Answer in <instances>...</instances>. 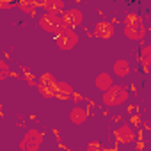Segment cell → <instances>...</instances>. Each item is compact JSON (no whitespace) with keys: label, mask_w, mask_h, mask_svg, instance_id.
<instances>
[{"label":"cell","mask_w":151,"mask_h":151,"mask_svg":"<svg viewBox=\"0 0 151 151\" xmlns=\"http://www.w3.org/2000/svg\"><path fill=\"white\" fill-rule=\"evenodd\" d=\"M123 32L130 41L135 43H144L146 36H147V25L144 22V18L137 13H128L124 16L123 22Z\"/></svg>","instance_id":"obj_1"},{"label":"cell","mask_w":151,"mask_h":151,"mask_svg":"<svg viewBox=\"0 0 151 151\" xmlns=\"http://www.w3.org/2000/svg\"><path fill=\"white\" fill-rule=\"evenodd\" d=\"M130 100V91L124 87V86H112L109 91H105L101 94V105L103 107H109V109H114V107H121L124 105L126 101Z\"/></svg>","instance_id":"obj_2"},{"label":"cell","mask_w":151,"mask_h":151,"mask_svg":"<svg viewBox=\"0 0 151 151\" xmlns=\"http://www.w3.org/2000/svg\"><path fill=\"white\" fill-rule=\"evenodd\" d=\"M45 142V133L39 128H29L22 140H20V151H39Z\"/></svg>","instance_id":"obj_3"},{"label":"cell","mask_w":151,"mask_h":151,"mask_svg":"<svg viewBox=\"0 0 151 151\" xmlns=\"http://www.w3.org/2000/svg\"><path fill=\"white\" fill-rule=\"evenodd\" d=\"M37 27H39L43 32L52 34L53 37L64 29L60 16H57V14H50V13H41V14L37 16Z\"/></svg>","instance_id":"obj_4"},{"label":"cell","mask_w":151,"mask_h":151,"mask_svg":"<svg viewBox=\"0 0 151 151\" xmlns=\"http://www.w3.org/2000/svg\"><path fill=\"white\" fill-rule=\"evenodd\" d=\"M78 41H80V36H78V32L75 30V29H62V30L55 36V45H57V48L62 50V52L73 50L75 46L78 45Z\"/></svg>","instance_id":"obj_5"},{"label":"cell","mask_w":151,"mask_h":151,"mask_svg":"<svg viewBox=\"0 0 151 151\" xmlns=\"http://www.w3.org/2000/svg\"><path fill=\"white\" fill-rule=\"evenodd\" d=\"M60 20H62L64 29H75V27H80V25L84 23V13H82V9H78L77 6L66 7L64 13L60 14Z\"/></svg>","instance_id":"obj_6"},{"label":"cell","mask_w":151,"mask_h":151,"mask_svg":"<svg viewBox=\"0 0 151 151\" xmlns=\"http://www.w3.org/2000/svg\"><path fill=\"white\" fill-rule=\"evenodd\" d=\"M55 84H57V80H55V77L52 73H43L41 77L37 78V89L45 94V96H48V98H52V96H55Z\"/></svg>","instance_id":"obj_7"},{"label":"cell","mask_w":151,"mask_h":151,"mask_svg":"<svg viewBox=\"0 0 151 151\" xmlns=\"http://www.w3.org/2000/svg\"><path fill=\"white\" fill-rule=\"evenodd\" d=\"M114 34H116V27L110 22H105V20L96 22L93 25V32H91V36L100 37V39H110Z\"/></svg>","instance_id":"obj_8"},{"label":"cell","mask_w":151,"mask_h":151,"mask_svg":"<svg viewBox=\"0 0 151 151\" xmlns=\"http://www.w3.org/2000/svg\"><path fill=\"white\" fill-rule=\"evenodd\" d=\"M114 137L117 139V142H123V144H130V142H133L135 140V130H133V126L132 124H128V123H123V124H119L116 130H114Z\"/></svg>","instance_id":"obj_9"},{"label":"cell","mask_w":151,"mask_h":151,"mask_svg":"<svg viewBox=\"0 0 151 151\" xmlns=\"http://www.w3.org/2000/svg\"><path fill=\"white\" fill-rule=\"evenodd\" d=\"M68 117H69V121L75 124V126H80V124H84L87 119H89V110L86 109V107H80V105H75L71 110H69V114H68Z\"/></svg>","instance_id":"obj_10"},{"label":"cell","mask_w":151,"mask_h":151,"mask_svg":"<svg viewBox=\"0 0 151 151\" xmlns=\"http://www.w3.org/2000/svg\"><path fill=\"white\" fill-rule=\"evenodd\" d=\"M132 73V64L128 59H117L114 64H112V77H117V78H126L128 75Z\"/></svg>","instance_id":"obj_11"},{"label":"cell","mask_w":151,"mask_h":151,"mask_svg":"<svg viewBox=\"0 0 151 151\" xmlns=\"http://www.w3.org/2000/svg\"><path fill=\"white\" fill-rule=\"evenodd\" d=\"M112 86H114V77H112L109 71H101V73H98L96 77H94V87H96L98 91L105 93V91H109Z\"/></svg>","instance_id":"obj_12"},{"label":"cell","mask_w":151,"mask_h":151,"mask_svg":"<svg viewBox=\"0 0 151 151\" xmlns=\"http://www.w3.org/2000/svg\"><path fill=\"white\" fill-rule=\"evenodd\" d=\"M39 7L45 9V13H50V14H57L60 16L66 9V4L62 2V0H46V2L39 4Z\"/></svg>","instance_id":"obj_13"},{"label":"cell","mask_w":151,"mask_h":151,"mask_svg":"<svg viewBox=\"0 0 151 151\" xmlns=\"http://www.w3.org/2000/svg\"><path fill=\"white\" fill-rule=\"evenodd\" d=\"M73 94H75V91H73V87H71L68 82L57 80V84H55V98L69 100V98H73Z\"/></svg>","instance_id":"obj_14"},{"label":"cell","mask_w":151,"mask_h":151,"mask_svg":"<svg viewBox=\"0 0 151 151\" xmlns=\"http://www.w3.org/2000/svg\"><path fill=\"white\" fill-rule=\"evenodd\" d=\"M139 60L142 62V68H144V73L147 71L149 64H151V45L146 43L140 46V52H139Z\"/></svg>","instance_id":"obj_15"},{"label":"cell","mask_w":151,"mask_h":151,"mask_svg":"<svg viewBox=\"0 0 151 151\" xmlns=\"http://www.w3.org/2000/svg\"><path fill=\"white\" fill-rule=\"evenodd\" d=\"M16 7L23 13V14H29V16H36L37 14V9H39V2H27V0H23V2H18Z\"/></svg>","instance_id":"obj_16"},{"label":"cell","mask_w":151,"mask_h":151,"mask_svg":"<svg viewBox=\"0 0 151 151\" xmlns=\"http://www.w3.org/2000/svg\"><path fill=\"white\" fill-rule=\"evenodd\" d=\"M22 71H23V73H22L23 80H25V82H27L30 87H36V86H37V78L34 77V75H32V71H30L29 68H23V66H22Z\"/></svg>","instance_id":"obj_17"},{"label":"cell","mask_w":151,"mask_h":151,"mask_svg":"<svg viewBox=\"0 0 151 151\" xmlns=\"http://www.w3.org/2000/svg\"><path fill=\"white\" fill-rule=\"evenodd\" d=\"M11 69H9V64L4 60V59H0V82H4L6 78H9L11 77Z\"/></svg>","instance_id":"obj_18"},{"label":"cell","mask_w":151,"mask_h":151,"mask_svg":"<svg viewBox=\"0 0 151 151\" xmlns=\"http://www.w3.org/2000/svg\"><path fill=\"white\" fill-rule=\"evenodd\" d=\"M86 151H105V149H103V146H101L100 140H91V142L87 144Z\"/></svg>","instance_id":"obj_19"},{"label":"cell","mask_w":151,"mask_h":151,"mask_svg":"<svg viewBox=\"0 0 151 151\" xmlns=\"http://www.w3.org/2000/svg\"><path fill=\"white\" fill-rule=\"evenodd\" d=\"M16 4L14 2H0V9H14Z\"/></svg>","instance_id":"obj_20"},{"label":"cell","mask_w":151,"mask_h":151,"mask_svg":"<svg viewBox=\"0 0 151 151\" xmlns=\"http://www.w3.org/2000/svg\"><path fill=\"white\" fill-rule=\"evenodd\" d=\"M112 121H116V123H119V121H123V117H121V116H116V117H112Z\"/></svg>","instance_id":"obj_21"},{"label":"cell","mask_w":151,"mask_h":151,"mask_svg":"<svg viewBox=\"0 0 151 151\" xmlns=\"http://www.w3.org/2000/svg\"><path fill=\"white\" fill-rule=\"evenodd\" d=\"M2 112H4V105L0 103V116H2Z\"/></svg>","instance_id":"obj_22"}]
</instances>
